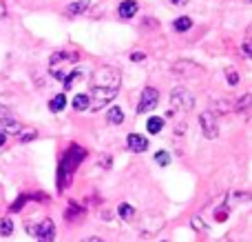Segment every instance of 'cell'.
<instances>
[{
  "mask_svg": "<svg viewBox=\"0 0 252 242\" xmlns=\"http://www.w3.org/2000/svg\"><path fill=\"white\" fill-rule=\"evenodd\" d=\"M87 96H89V109L102 111L104 107L111 105V100H113L115 96H118V89L95 87V84H91V93H87Z\"/></svg>",
  "mask_w": 252,
  "mask_h": 242,
  "instance_id": "cell-4",
  "label": "cell"
},
{
  "mask_svg": "<svg viewBox=\"0 0 252 242\" xmlns=\"http://www.w3.org/2000/svg\"><path fill=\"white\" fill-rule=\"evenodd\" d=\"M78 60H80V53L75 51V49H62V51H56L51 56V60H49V71H51L53 78L64 80L66 69L75 67Z\"/></svg>",
  "mask_w": 252,
  "mask_h": 242,
  "instance_id": "cell-2",
  "label": "cell"
},
{
  "mask_svg": "<svg viewBox=\"0 0 252 242\" xmlns=\"http://www.w3.org/2000/svg\"><path fill=\"white\" fill-rule=\"evenodd\" d=\"M35 136H38V133H35V131H27L25 136H20V142H29V140H35Z\"/></svg>",
  "mask_w": 252,
  "mask_h": 242,
  "instance_id": "cell-29",
  "label": "cell"
},
{
  "mask_svg": "<svg viewBox=\"0 0 252 242\" xmlns=\"http://www.w3.org/2000/svg\"><path fill=\"white\" fill-rule=\"evenodd\" d=\"M192 227H195V229H201V231L206 229V227H204V222H201L199 218H195V220H192Z\"/></svg>",
  "mask_w": 252,
  "mask_h": 242,
  "instance_id": "cell-31",
  "label": "cell"
},
{
  "mask_svg": "<svg viewBox=\"0 0 252 242\" xmlns=\"http://www.w3.org/2000/svg\"><path fill=\"white\" fill-rule=\"evenodd\" d=\"M109 120L113 124H122L124 122V111L120 109V107H111V111H109Z\"/></svg>",
  "mask_w": 252,
  "mask_h": 242,
  "instance_id": "cell-22",
  "label": "cell"
},
{
  "mask_svg": "<svg viewBox=\"0 0 252 242\" xmlns=\"http://www.w3.org/2000/svg\"><path fill=\"white\" fill-rule=\"evenodd\" d=\"M122 82V74L115 67H100L93 71V82L95 87H109V89H120Z\"/></svg>",
  "mask_w": 252,
  "mask_h": 242,
  "instance_id": "cell-5",
  "label": "cell"
},
{
  "mask_svg": "<svg viewBox=\"0 0 252 242\" xmlns=\"http://www.w3.org/2000/svg\"><path fill=\"white\" fill-rule=\"evenodd\" d=\"M64 107H66V96L64 93H58V96H53L51 100H49V109H51L53 114H60Z\"/></svg>",
  "mask_w": 252,
  "mask_h": 242,
  "instance_id": "cell-14",
  "label": "cell"
},
{
  "mask_svg": "<svg viewBox=\"0 0 252 242\" xmlns=\"http://www.w3.org/2000/svg\"><path fill=\"white\" fill-rule=\"evenodd\" d=\"M38 242H53L56 240V225H53L51 218H44L42 222L35 225V236H33Z\"/></svg>",
  "mask_w": 252,
  "mask_h": 242,
  "instance_id": "cell-8",
  "label": "cell"
},
{
  "mask_svg": "<svg viewBox=\"0 0 252 242\" xmlns=\"http://www.w3.org/2000/svg\"><path fill=\"white\" fill-rule=\"evenodd\" d=\"M241 2H246V4H248V2H252V0H241Z\"/></svg>",
  "mask_w": 252,
  "mask_h": 242,
  "instance_id": "cell-35",
  "label": "cell"
},
{
  "mask_svg": "<svg viewBox=\"0 0 252 242\" xmlns=\"http://www.w3.org/2000/svg\"><path fill=\"white\" fill-rule=\"evenodd\" d=\"M4 142H7V136H4V133H0V147H2Z\"/></svg>",
  "mask_w": 252,
  "mask_h": 242,
  "instance_id": "cell-34",
  "label": "cell"
},
{
  "mask_svg": "<svg viewBox=\"0 0 252 242\" xmlns=\"http://www.w3.org/2000/svg\"><path fill=\"white\" fill-rule=\"evenodd\" d=\"M146 129H148V133H159L161 129H164V118H159V116H153V118H148L146 120Z\"/></svg>",
  "mask_w": 252,
  "mask_h": 242,
  "instance_id": "cell-16",
  "label": "cell"
},
{
  "mask_svg": "<svg viewBox=\"0 0 252 242\" xmlns=\"http://www.w3.org/2000/svg\"><path fill=\"white\" fill-rule=\"evenodd\" d=\"M118 213H120V218H122L124 222H130L135 218V207H130L128 202H122L118 207Z\"/></svg>",
  "mask_w": 252,
  "mask_h": 242,
  "instance_id": "cell-18",
  "label": "cell"
},
{
  "mask_svg": "<svg viewBox=\"0 0 252 242\" xmlns=\"http://www.w3.org/2000/svg\"><path fill=\"white\" fill-rule=\"evenodd\" d=\"M226 80H228V84H230V87H237V84L241 82L239 71H235V69H226Z\"/></svg>",
  "mask_w": 252,
  "mask_h": 242,
  "instance_id": "cell-25",
  "label": "cell"
},
{
  "mask_svg": "<svg viewBox=\"0 0 252 242\" xmlns=\"http://www.w3.org/2000/svg\"><path fill=\"white\" fill-rule=\"evenodd\" d=\"M192 27V20L188 16H182V18H177V20L173 22V29L175 31H179V34H184V31H188Z\"/></svg>",
  "mask_w": 252,
  "mask_h": 242,
  "instance_id": "cell-20",
  "label": "cell"
},
{
  "mask_svg": "<svg viewBox=\"0 0 252 242\" xmlns=\"http://www.w3.org/2000/svg\"><path fill=\"white\" fill-rule=\"evenodd\" d=\"M0 133H4V136H18V133H22V124L16 118H11V116H2L0 118Z\"/></svg>",
  "mask_w": 252,
  "mask_h": 242,
  "instance_id": "cell-9",
  "label": "cell"
},
{
  "mask_svg": "<svg viewBox=\"0 0 252 242\" xmlns=\"http://www.w3.org/2000/svg\"><path fill=\"white\" fill-rule=\"evenodd\" d=\"M157 102H159V91H157L155 87H146L142 91V96H139V102H137V114H148V111H153L157 107Z\"/></svg>",
  "mask_w": 252,
  "mask_h": 242,
  "instance_id": "cell-6",
  "label": "cell"
},
{
  "mask_svg": "<svg viewBox=\"0 0 252 242\" xmlns=\"http://www.w3.org/2000/svg\"><path fill=\"white\" fill-rule=\"evenodd\" d=\"M126 147H128L133 154H144V151L148 149V140H146V136H139V133H128Z\"/></svg>",
  "mask_w": 252,
  "mask_h": 242,
  "instance_id": "cell-10",
  "label": "cell"
},
{
  "mask_svg": "<svg viewBox=\"0 0 252 242\" xmlns=\"http://www.w3.org/2000/svg\"><path fill=\"white\" fill-rule=\"evenodd\" d=\"M155 162L159 164V167H168V164H170V154H168V151H157V154H155Z\"/></svg>",
  "mask_w": 252,
  "mask_h": 242,
  "instance_id": "cell-26",
  "label": "cell"
},
{
  "mask_svg": "<svg viewBox=\"0 0 252 242\" xmlns=\"http://www.w3.org/2000/svg\"><path fill=\"white\" fill-rule=\"evenodd\" d=\"M250 102H252V96L250 93H246V96H241L239 100H235V111L237 114H241V111H246L250 107Z\"/></svg>",
  "mask_w": 252,
  "mask_h": 242,
  "instance_id": "cell-21",
  "label": "cell"
},
{
  "mask_svg": "<svg viewBox=\"0 0 252 242\" xmlns=\"http://www.w3.org/2000/svg\"><path fill=\"white\" fill-rule=\"evenodd\" d=\"M228 198H230V202L239 204V202H248V200H250V194H246V191H232Z\"/></svg>",
  "mask_w": 252,
  "mask_h": 242,
  "instance_id": "cell-24",
  "label": "cell"
},
{
  "mask_svg": "<svg viewBox=\"0 0 252 242\" xmlns=\"http://www.w3.org/2000/svg\"><path fill=\"white\" fill-rule=\"evenodd\" d=\"M71 107L75 111H87L89 109V96L87 93H75V98L71 100Z\"/></svg>",
  "mask_w": 252,
  "mask_h": 242,
  "instance_id": "cell-17",
  "label": "cell"
},
{
  "mask_svg": "<svg viewBox=\"0 0 252 242\" xmlns=\"http://www.w3.org/2000/svg\"><path fill=\"white\" fill-rule=\"evenodd\" d=\"M168 2H170V4H175V7H182V4L186 2V0H168Z\"/></svg>",
  "mask_w": 252,
  "mask_h": 242,
  "instance_id": "cell-32",
  "label": "cell"
},
{
  "mask_svg": "<svg viewBox=\"0 0 252 242\" xmlns=\"http://www.w3.org/2000/svg\"><path fill=\"white\" fill-rule=\"evenodd\" d=\"M84 158H87V151L82 147H69L66 149V154L60 160V167H58V189L60 191H64L71 185V180L75 176V169L80 167V162Z\"/></svg>",
  "mask_w": 252,
  "mask_h": 242,
  "instance_id": "cell-1",
  "label": "cell"
},
{
  "mask_svg": "<svg viewBox=\"0 0 252 242\" xmlns=\"http://www.w3.org/2000/svg\"><path fill=\"white\" fill-rule=\"evenodd\" d=\"M89 7H91V0H75V2L66 4L64 13L69 18H75V16H82L84 11H89Z\"/></svg>",
  "mask_w": 252,
  "mask_h": 242,
  "instance_id": "cell-13",
  "label": "cell"
},
{
  "mask_svg": "<svg viewBox=\"0 0 252 242\" xmlns=\"http://www.w3.org/2000/svg\"><path fill=\"white\" fill-rule=\"evenodd\" d=\"M199 127H201V133H204L208 140H215L219 136V124H217V116L210 114V111H204L199 116Z\"/></svg>",
  "mask_w": 252,
  "mask_h": 242,
  "instance_id": "cell-7",
  "label": "cell"
},
{
  "mask_svg": "<svg viewBox=\"0 0 252 242\" xmlns=\"http://www.w3.org/2000/svg\"><path fill=\"white\" fill-rule=\"evenodd\" d=\"M195 107V96L188 91L186 87H175L170 91V114L173 111H179V114H188V111Z\"/></svg>",
  "mask_w": 252,
  "mask_h": 242,
  "instance_id": "cell-3",
  "label": "cell"
},
{
  "mask_svg": "<svg viewBox=\"0 0 252 242\" xmlns=\"http://www.w3.org/2000/svg\"><path fill=\"white\" fill-rule=\"evenodd\" d=\"M144 58H146V56H144L142 51H135L133 56H130V60H133V62H139V60H144Z\"/></svg>",
  "mask_w": 252,
  "mask_h": 242,
  "instance_id": "cell-30",
  "label": "cell"
},
{
  "mask_svg": "<svg viewBox=\"0 0 252 242\" xmlns=\"http://www.w3.org/2000/svg\"><path fill=\"white\" fill-rule=\"evenodd\" d=\"M139 11V4L137 0H122L118 7V16L122 18V20H130V18H135Z\"/></svg>",
  "mask_w": 252,
  "mask_h": 242,
  "instance_id": "cell-11",
  "label": "cell"
},
{
  "mask_svg": "<svg viewBox=\"0 0 252 242\" xmlns=\"http://www.w3.org/2000/svg\"><path fill=\"white\" fill-rule=\"evenodd\" d=\"M82 242H104V240H102V238H95V236H93V238H84Z\"/></svg>",
  "mask_w": 252,
  "mask_h": 242,
  "instance_id": "cell-33",
  "label": "cell"
},
{
  "mask_svg": "<svg viewBox=\"0 0 252 242\" xmlns=\"http://www.w3.org/2000/svg\"><path fill=\"white\" fill-rule=\"evenodd\" d=\"M173 71H175V74H182V76H190V74H195V71H197V65H195V62L184 60V62H177V65L173 67Z\"/></svg>",
  "mask_w": 252,
  "mask_h": 242,
  "instance_id": "cell-15",
  "label": "cell"
},
{
  "mask_svg": "<svg viewBox=\"0 0 252 242\" xmlns=\"http://www.w3.org/2000/svg\"><path fill=\"white\" fill-rule=\"evenodd\" d=\"M13 234V222H11V218H0V236H11Z\"/></svg>",
  "mask_w": 252,
  "mask_h": 242,
  "instance_id": "cell-23",
  "label": "cell"
},
{
  "mask_svg": "<svg viewBox=\"0 0 252 242\" xmlns=\"http://www.w3.org/2000/svg\"><path fill=\"white\" fill-rule=\"evenodd\" d=\"M228 218V209H221V211H215V220L217 222H223Z\"/></svg>",
  "mask_w": 252,
  "mask_h": 242,
  "instance_id": "cell-28",
  "label": "cell"
},
{
  "mask_svg": "<svg viewBox=\"0 0 252 242\" xmlns=\"http://www.w3.org/2000/svg\"><path fill=\"white\" fill-rule=\"evenodd\" d=\"M210 114H217V116H223V114H230L235 111V100L232 98H219V100H213L210 105Z\"/></svg>",
  "mask_w": 252,
  "mask_h": 242,
  "instance_id": "cell-12",
  "label": "cell"
},
{
  "mask_svg": "<svg viewBox=\"0 0 252 242\" xmlns=\"http://www.w3.org/2000/svg\"><path fill=\"white\" fill-rule=\"evenodd\" d=\"M111 164H113V160H111L109 156H102L100 158V167L102 169H111Z\"/></svg>",
  "mask_w": 252,
  "mask_h": 242,
  "instance_id": "cell-27",
  "label": "cell"
},
{
  "mask_svg": "<svg viewBox=\"0 0 252 242\" xmlns=\"http://www.w3.org/2000/svg\"><path fill=\"white\" fill-rule=\"evenodd\" d=\"M84 216V207H80V204H69V209H66V213H64V218L66 220H80V218Z\"/></svg>",
  "mask_w": 252,
  "mask_h": 242,
  "instance_id": "cell-19",
  "label": "cell"
}]
</instances>
